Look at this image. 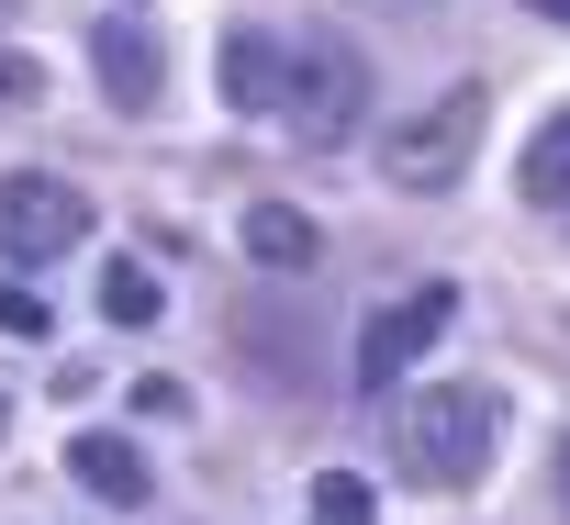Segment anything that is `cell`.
<instances>
[{"label": "cell", "mask_w": 570, "mask_h": 525, "mask_svg": "<svg viewBox=\"0 0 570 525\" xmlns=\"http://www.w3.org/2000/svg\"><path fill=\"white\" fill-rule=\"evenodd\" d=\"M279 123H292L303 146H347L370 123V57L347 34H303L292 46V101H279Z\"/></svg>", "instance_id": "cell-3"}, {"label": "cell", "mask_w": 570, "mask_h": 525, "mask_svg": "<svg viewBox=\"0 0 570 525\" xmlns=\"http://www.w3.org/2000/svg\"><path fill=\"white\" fill-rule=\"evenodd\" d=\"M481 123H492V101H481V90H436L414 123H392V135H381V179H392V190H448V179H470Z\"/></svg>", "instance_id": "cell-4"}, {"label": "cell", "mask_w": 570, "mask_h": 525, "mask_svg": "<svg viewBox=\"0 0 570 525\" xmlns=\"http://www.w3.org/2000/svg\"><path fill=\"white\" fill-rule=\"evenodd\" d=\"M0 12H23V0H0Z\"/></svg>", "instance_id": "cell-18"}, {"label": "cell", "mask_w": 570, "mask_h": 525, "mask_svg": "<svg viewBox=\"0 0 570 525\" xmlns=\"http://www.w3.org/2000/svg\"><path fill=\"white\" fill-rule=\"evenodd\" d=\"M525 12H548V23H570V0H525Z\"/></svg>", "instance_id": "cell-17"}, {"label": "cell", "mask_w": 570, "mask_h": 525, "mask_svg": "<svg viewBox=\"0 0 570 525\" xmlns=\"http://www.w3.org/2000/svg\"><path fill=\"white\" fill-rule=\"evenodd\" d=\"M0 336H46V303L23 280H0Z\"/></svg>", "instance_id": "cell-15"}, {"label": "cell", "mask_w": 570, "mask_h": 525, "mask_svg": "<svg viewBox=\"0 0 570 525\" xmlns=\"http://www.w3.org/2000/svg\"><path fill=\"white\" fill-rule=\"evenodd\" d=\"M90 246V190L57 179V168H12L0 179V257L12 269H46V257H79Z\"/></svg>", "instance_id": "cell-5"}, {"label": "cell", "mask_w": 570, "mask_h": 525, "mask_svg": "<svg viewBox=\"0 0 570 525\" xmlns=\"http://www.w3.org/2000/svg\"><path fill=\"white\" fill-rule=\"evenodd\" d=\"M537 212H570V112H548L537 135H525V179H514Z\"/></svg>", "instance_id": "cell-11"}, {"label": "cell", "mask_w": 570, "mask_h": 525, "mask_svg": "<svg viewBox=\"0 0 570 525\" xmlns=\"http://www.w3.org/2000/svg\"><path fill=\"white\" fill-rule=\"evenodd\" d=\"M314 525H381V492L358 469H314Z\"/></svg>", "instance_id": "cell-12"}, {"label": "cell", "mask_w": 570, "mask_h": 525, "mask_svg": "<svg viewBox=\"0 0 570 525\" xmlns=\"http://www.w3.org/2000/svg\"><path fill=\"white\" fill-rule=\"evenodd\" d=\"M23 101H46V68H35V57H12V46H0V112H23Z\"/></svg>", "instance_id": "cell-14"}, {"label": "cell", "mask_w": 570, "mask_h": 525, "mask_svg": "<svg viewBox=\"0 0 570 525\" xmlns=\"http://www.w3.org/2000/svg\"><path fill=\"white\" fill-rule=\"evenodd\" d=\"M90 68H101V101L135 112V123H146L157 90H168V57H157V34H146L135 12H101V23H90Z\"/></svg>", "instance_id": "cell-7"}, {"label": "cell", "mask_w": 570, "mask_h": 525, "mask_svg": "<svg viewBox=\"0 0 570 525\" xmlns=\"http://www.w3.org/2000/svg\"><path fill=\"white\" fill-rule=\"evenodd\" d=\"M224 101L235 112H279V101H292V46H279V34H224Z\"/></svg>", "instance_id": "cell-9"}, {"label": "cell", "mask_w": 570, "mask_h": 525, "mask_svg": "<svg viewBox=\"0 0 570 525\" xmlns=\"http://www.w3.org/2000/svg\"><path fill=\"white\" fill-rule=\"evenodd\" d=\"M559 514H570V436H559Z\"/></svg>", "instance_id": "cell-16"}, {"label": "cell", "mask_w": 570, "mask_h": 525, "mask_svg": "<svg viewBox=\"0 0 570 525\" xmlns=\"http://www.w3.org/2000/svg\"><path fill=\"white\" fill-rule=\"evenodd\" d=\"M157 303H168L157 269H112V280H101V314H112V325H157Z\"/></svg>", "instance_id": "cell-13"}, {"label": "cell", "mask_w": 570, "mask_h": 525, "mask_svg": "<svg viewBox=\"0 0 570 525\" xmlns=\"http://www.w3.org/2000/svg\"><path fill=\"white\" fill-rule=\"evenodd\" d=\"M0 425H12V403H0Z\"/></svg>", "instance_id": "cell-19"}, {"label": "cell", "mask_w": 570, "mask_h": 525, "mask_svg": "<svg viewBox=\"0 0 570 525\" xmlns=\"http://www.w3.org/2000/svg\"><path fill=\"white\" fill-rule=\"evenodd\" d=\"M235 246H246V269H268V280H292V269H314V257H325L314 212H292V201H246Z\"/></svg>", "instance_id": "cell-8"}, {"label": "cell", "mask_w": 570, "mask_h": 525, "mask_svg": "<svg viewBox=\"0 0 570 525\" xmlns=\"http://www.w3.org/2000/svg\"><path fill=\"white\" fill-rule=\"evenodd\" d=\"M392 447H403V481H425V492H470V481H492L503 403L470 392V380H436V392H414V403L392 414Z\"/></svg>", "instance_id": "cell-1"}, {"label": "cell", "mask_w": 570, "mask_h": 525, "mask_svg": "<svg viewBox=\"0 0 570 525\" xmlns=\"http://www.w3.org/2000/svg\"><path fill=\"white\" fill-rule=\"evenodd\" d=\"M459 325V291L448 280H425V291H403V303H381L370 325H358V347H347V380L358 392H392L414 358H436V336Z\"/></svg>", "instance_id": "cell-6"}, {"label": "cell", "mask_w": 570, "mask_h": 525, "mask_svg": "<svg viewBox=\"0 0 570 525\" xmlns=\"http://www.w3.org/2000/svg\"><path fill=\"white\" fill-rule=\"evenodd\" d=\"M68 469H79L90 503H146V447H135V436H79Z\"/></svg>", "instance_id": "cell-10"}, {"label": "cell", "mask_w": 570, "mask_h": 525, "mask_svg": "<svg viewBox=\"0 0 570 525\" xmlns=\"http://www.w3.org/2000/svg\"><path fill=\"white\" fill-rule=\"evenodd\" d=\"M235 369L292 392V403H325L336 392V325L303 303H235Z\"/></svg>", "instance_id": "cell-2"}]
</instances>
